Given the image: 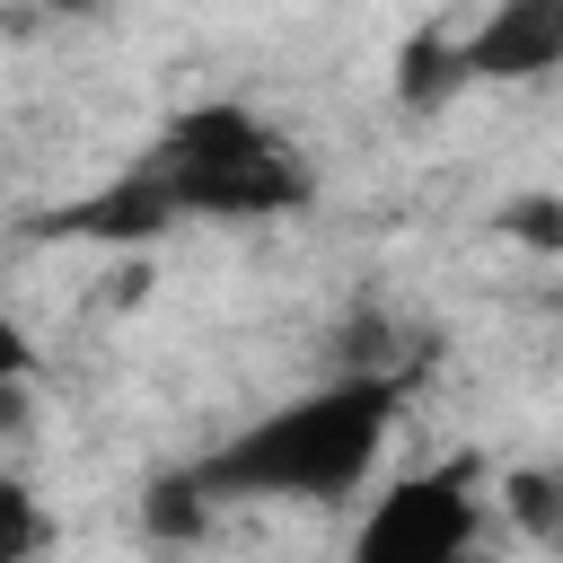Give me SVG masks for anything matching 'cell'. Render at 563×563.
I'll use <instances>...</instances> for the list:
<instances>
[{
  "label": "cell",
  "mask_w": 563,
  "mask_h": 563,
  "mask_svg": "<svg viewBox=\"0 0 563 563\" xmlns=\"http://www.w3.org/2000/svg\"><path fill=\"white\" fill-rule=\"evenodd\" d=\"M457 88H466L457 35L422 26V35H405V44H396V106H405V114H431V106H449Z\"/></svg>",
  "instance_id": "5"
},
{
  "label": "cell",
  "mask_w": 563,
  "mask_h": 563,
  "mask_svg": "<svg viewBox=\"0 0 563 563\" xmlns=\"http://www.w3.org/2000/svg\"><path fill=\"white\" fill-rule=\"evenodd\" d=\"M0 431H26V378L0 387Z\"/></svg>",
  "instance_id": "11"
},
{
  "label": "cell",
  "mask_w": 563,
  "mask_h": 563,
  "mask_svg": "<svg viewBox=\"0 0 563 563\" xmlns=\"http://www.w3.org/2000/svg\"><path fill=\"white\" fill-rule=\"evenodd\" d=\"M501 510H510V519H519L537 545L563 528V493H554V475H545V466H519V475H501Z\"/></svg>",
  "instance_id": "7"
},
{
  "label": "cell",
  "mask_w": 563,
  "mask_h": 563,
  "mask_svg": "<svg viewBox=\"0 0 563 563\" xmlns=\"http://www.w3.org/2000/svg\"><path fill=\"white\" fill-rule=\"evenodd\" d=\"M396 413H405V369H343L229 431L194 466V484L211 501H334L378 466Z\"/></svg>",
  "instance_id": "1"
},
{
  "label": "cell",
  "mask_w": 563,
  "mask_h": 563,
  "mask_svg": "<svg viewBox=\"0 0 563 563\" xmlns=\"http://www.w3.org/2000/svg\"><path fill=\"white\" fill-rule=\"evenodd\" d=\"M9 378H35V334L0 308V387H9Z\"/></svg>",
  "instance_id": "10"
},
{
  "label": "cell",
  "mask_w": 563,
  "mask_h": 563,
  "mask_svg": "<svg viewBox=\"0 0 563 563\" xmlns=\"http://www.w3.org/2000/svg\"><path fill=\"white\" fill-rule=\"evenodd\" d=\"M35 545H44V501L18 475H0V563H26Z\"/></svg>",
  "instance_id": "8"
},
{
  "label": "cell",
  "mask_w": 563,
  "mask_h": 563,
  "mask_svg": "<svg viewBox=\"0 0 563 563\" xmlns=\"http://www.w3.org/2000/svg\"><path fill=\"white\" fill-rule=\"evenodd\" d=\"M501 229H510V238H528L537 255H554V246H563V211H554V194H519Z\"/></svg>",
  "instance_id": "9"
},
{
  "label": "cell",
  "mask_w": 563,
  "mask_h": 563,
  "mask_svg": "<svg viewBox=\"0 0 563 563\" xmlns=\"http://www.w3.org/2000/svg\"><path fill=\"white\" fill-rule=\"evenodd\" d=\"M141 167L176 220H273V211L308 202V167L264 132V114H246L229 97L185 106Z\"/></svg>",
  "instance_id": "2"
},
{
  "label": "cell",
  "mask_w": 563,
  "mask_h": 563,
  "mask_svg": "<svg viewBox=\"0 0 563 563\" xmlns=\"http://www.w3.org/2000/svg\"><path fill=\"white\" fill-rule=\"evenodd\" d=\"M457 62H466V88L475 79H545L563 62V0H501L457 44Z\"/></svg>",
  "instance_id": "4"
},
{
  "label": "cell",
  "mask_w": 563,
  "mask_h": 563,
  "mask_svg": "<svg viewBox=\"0 0 563 563\" xmlns=\"http://www.w3.org/2000/svg\"><path fill=\"white\" fill-rule=\"evenodd\" d=\"M53 9H97V0H53Z\"/></svg>",
  "instance_id": "12"
},
{
  "label": "cell",
  "mask_w": 563,
  "mask_h": 563,
  "mask_svg": "<svg viewBox=\"0 0 563 563\" xmlns=\"http://www.w3.org/2000/svg\"><path fill=\"white\" fill-rule=\"evenodd\" d=\"M475 519H484V466L440 457L369 501V519L352 528V563H466Z\"/></svg>",
  "instance_id": "3"
},
{
  "label": "cell",
  "mask_w": 563,
  "mask_h": 563,
  "mask_svg": "<svg viewBox=\"0 0 563 563\" xmlns=\"http://www.w3.org/2000/svg\"><path fill=\"white\" fill-rule=\"evenodd\" d=\"M211 528V493L194 484V466L185 475H150V493H141V537L150 545H194Z\"/></svg>",
  "instance_id": "6"
}]
</instances>
